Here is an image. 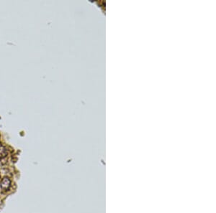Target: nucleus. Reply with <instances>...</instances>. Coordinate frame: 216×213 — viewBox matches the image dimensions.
I'll return each mask as SVG.
<instances>
[{
    "label": "nucleus",
    "instance_id": "obj_1",
    "mask_svg": "<svg viewBox=\"0 0 216 213\" xmlns=\"http://www.w3.org/2000/svg\"><path fill=\"white\" fill-rule=\"evenodd\" d=\"M11 185V181L8 177H4L3 178V179L1 182V188L4 190L7 191L9 189Z\"/></svg>",
    "mask_w": 216,
    "mask_h": 213
},
{
    "label": "nucleus",
    "instance_id": "obj_2",
    "mask_svg": "<svg viewBox=\"0 0 216 213\" xmlns=\"http://www.w3.org/2000/svg\"><path fill=\"white\" fill-rule=\"evenodd\" d=\"M7 152L6 149L4 146H0V157H6Z\"/></svg>",
    "mask_w": 216,
    "mask_h": 213
}]
</instances>
